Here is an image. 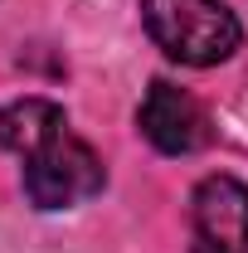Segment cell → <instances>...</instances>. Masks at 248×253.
I'll return each mask as SVG.
<instances>
[{
  "mask_svg": "<svg viewBox=\"0 0 248 253\" xmlns=\"http://www.w3.org/2000/svg\"><path fill=\"white\" fill-rule=\"evenodd\" d=\"M141 20L156 49H165V59L190 68L224 63L244 44L239 15L224 0H141Z\"/></svg>",
  "mask_w": 248,
  "mask_h": 253,
  "instance_id": "cell-1",
  "label": "cell"
},
{
  "mask_svg": "<svg viewBox=\"0 0 248 253\" xmlns=\"http://www.w3.org/2000/svg\"><path fill=\"white\" fill-rule=\"evenodd\" d=\"M107 180L97 151L73 136V131H59L54 141H44L39 151L25 156V195H30L34 210H73L83 200H93Z\"/></svg>",
  "mask_w": 248,
  "mask_h": 253,
  "instance_id": "cell-2",
  "label": "cell"
},
{
  "mask_svg": "<svg viewBox=\"0 0 248 253\" xmlns=\"http://www.w3.org/2000/svg\"><path fill=\"white\" fill-rule=\"evenodd\" d=\"M136 122H141V136L161 156H195L214 141V126H209V112L200 107V97H190L185 88H175L165 78H156L146 88Z\"/></svg>",
  "mask_w": 248,
  "mask_h": 253,
  "instance_id": "cell-3",
  "label": "cell"
},
{
  "mask_svg": "<svg viewBox=\"0 0 248 253\" xmlns=\"http://www.w3.org/2000/svg\"><path fill=\"white\" fill-rule=\"evenodd\" d=\"M190 224H195L190 253H248V185L234 175L200 180Z\"/></svg>",
  "mask_w": 248,
  "mask_h": 253,
  "instance_id": "cell-4",
  "label": "cell"
},
{
  "mask_svg": "<svg viewBox=\"0 0 248 253\" xmlns=\"http://www.w3.org/2000/svg\"><path fill=\"white\" fill-rule=\"evenodd\" d=\"M59 131H68V117H63L59 102H49V97H20V102H10L0 112V146L15 151V156L39 151Z\"/></svg>",
  "mask_w": 248,
  "mask_h": 253,
  "instance_id": "cell-5",
  "label": "cell"
}]
</instances>
